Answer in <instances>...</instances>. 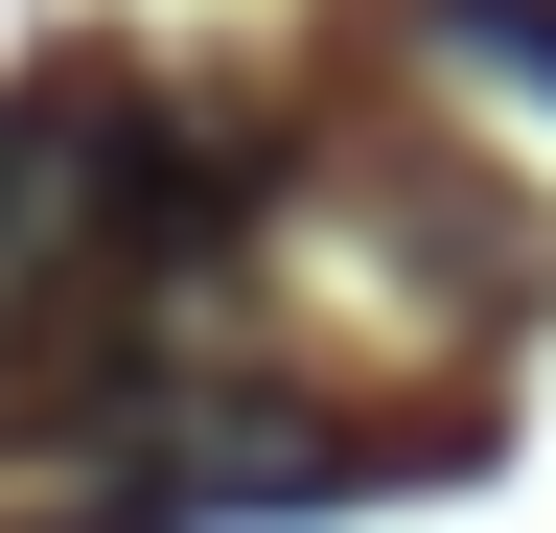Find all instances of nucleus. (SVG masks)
Listing matches in <instances>:
<instances>
[{
    "label": "nucleus",
    "mask_w": 556,
    "mask_h": 533,
    "mask_svg": "<svg viewBox=\"0 0 556 533\" xmlns=\"http://www.w3.org/2000/svg\"><path fill=\"white\" fill-rule=\"evenodd\" d=\"M0 533H116V510H0Z\"/></svg>",
    "instance_id": "obj_3"
},
{
    "label": "nucleus",
    "mask_w": 556,
    "mask_h": 533,
    "mask_svg": "<svg viewBox=\"0 0 556 533\" xmlns=\"http://www.w3.org/2000/svg\"><path fill=\"white\" fill-rule=\"evenodd\" d=\"M116 232H208V163H163L116 93H0V325L70 302Z\"/></svg>",
    "instance_id": "obj_1"
},
{
    "label": "nucleus",
    "mask_w": 556,
    "mask_h": 533,
    "mask_svg": "<svg viewBox=\"0 0 556 533\" xmlns=\"http://www.w3.org/2000/svg\"><path fill=\"white\" fill-rule=\"evenodd\" d=\"M441 24L486 47V71H533V93H556V0H441Z\"/></svg>",
    "instance_id": "obj_2"
}]
</instances>
